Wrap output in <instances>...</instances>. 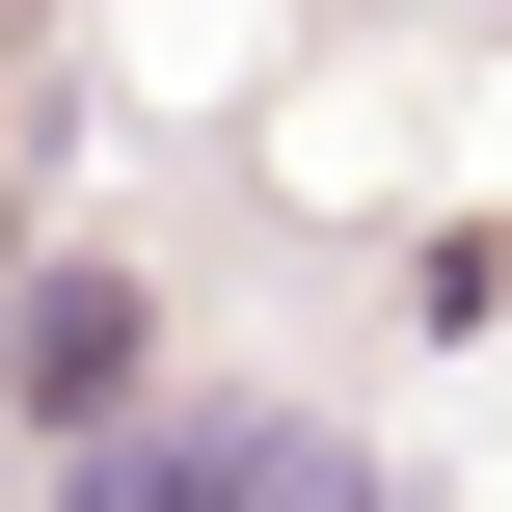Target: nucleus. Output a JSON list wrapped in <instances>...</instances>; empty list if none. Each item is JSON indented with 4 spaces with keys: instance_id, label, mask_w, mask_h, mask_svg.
Wrapping results in <instances>:
<instances>
[{
    "instance_id": "obj_1",
    "label": "nucleus",
    "mask_w": 512,
    "mask_h": 512,
    "mask_svg": "<svg viewBox=\"0 0 512 512\" xmlns=\"http://www.w3.org/2000/svg\"><path fill=\"white\" fill-rule=\"evenodd\" d=\"M135 378H162V297H135V270H27V324H0V432L81 459V432H135Z\"/></svg>"
}]
</instances>
